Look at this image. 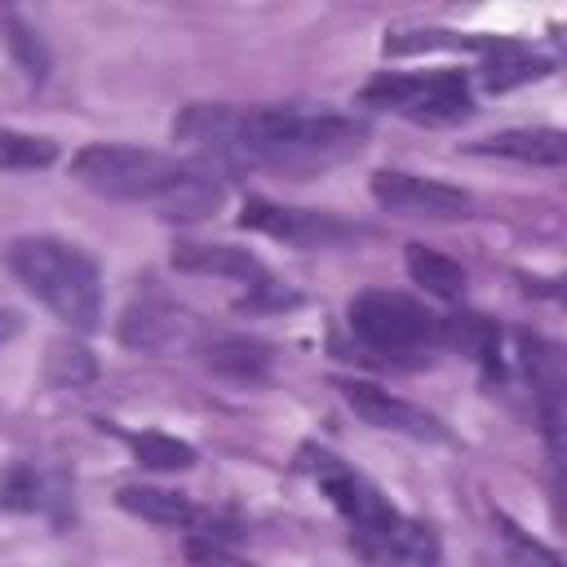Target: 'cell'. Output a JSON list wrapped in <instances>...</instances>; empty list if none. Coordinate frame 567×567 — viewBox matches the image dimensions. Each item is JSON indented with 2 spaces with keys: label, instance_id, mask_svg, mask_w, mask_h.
I'll return each instance as SVG.
<instances>
[{
  "label": "cell",
  "instance_id": "cell-14",
  "mask_svg": "<svg viewBox=\"0 0 567 567\" xmlns=\"http://www.w3.org/2000/svg\"><path fill=\"white\" fill-rule=\"evenodd\" d=\"M120 337L124 346H137V350H164L182 337V319L168 301L159 297H146V301H133L120 319Z\"/></svg>",
  "mask_w": 567,
  "mask_h": 567
},
{
  "label": "cell",
  "instance_id": "cell-21",
  "mask_svg": "<svg viewBox=\"0 0 567 567\" xmlns=\"http://www.w3.org/2000/svg\"><path fill=\"white\" fill-rule=\"evenodd\" d=\"M186 554H190L195 567H239V563L230 558V549H226L217 536H195V540L186 545Z\"/></svg>",
  "mask_w": 567,
  "mask_h": 567
},
{
  "label": "cell",
  "instance_id": "cell-20",
  "mask_svg": "<svg viewBox=\"0 0 567 567\" xmlns=\"http://www.w3.org/2000/svg\"><path fill=\"white\" fill-rule=\"evenodd\" d=\"M58 159V146L49 137L35 133H18V128H0V168L27 173V168H49Z\"/></svg>",
  "mask_w": 567,
  "mask_h": 567
},
{
  "label": "cell",
  "instance_id": "cell-11",
  "mask_svg": "<svg viewBox=\"0 0 567 567\" xmlns=\"http://www.w3.org/2000/svg\"><path fill=\"white\" fill-rule=\"evenodd\" d=\"M474 155H505L518 164H540V168H558L567 159V137L558 128H505L492 137L470 142Z\"/></svg>",
  "mask_w": 567,
  "mask_h": 567
},
{
  "label": "cell",
  "instance_id": "cell-1",
  "mask_svg": "<svg viewBox=\"0 0 567 567\" xmlns=\"http://www.w3.org/2000/svg\"><path fill=\"white\" fill-rule=\"evenodd\" d=\"M173 137L199 151V164L230 173V168H284V173H315L354 155L368 128L354 115L332 111H292V106H257L235 111L217 102H195L173 124Z\"/></svg>",
  "mask_w": 567,
  "mask_h": 567
},
{
  "label": "cell",
  "instance_id": "cell-6",
  "mask_svg": "<svg viewBox=\"0 0 567 567\" xmlns=\"http://www.w3.org/2000/svg\"><path fill=\"white\" fill-rule=\"evenodd\" d=\"M372 199L385 213L399 217H425V221H456L474 213V195L434 177H416V173H399V168H381L372 173Z\"/></svg>",
  "mask_w": 567,
  "mask_h": 567
},
{
  "label": "cell",
  "instance_id": "cell-16",
  "mask_svg": "<svg viewBox=\"0 0 567 567\" xmlns=\"http://www.w3.org/2000/svg\"><path fill=\"white\" fill-rule=\"evenodd\" d=\"M408 275H412V284H421L439 301H461L465 297V270L452 257H443L439 248L408 244Z\"/></svg>",
  "mask_w": 567,
  "mask_h": 567
},
{
  "label": "cell",
  "instance_id": "cell-22",
  "mask_svg": "<svg viewBox=\"0 0 567 567\" xmlns=\"http://www.w3.org/2000/svg\"><path fill=\"white\" fill-rule=\"evenodd\" d=\"M13 328H18V319H13V315H0V341L13 337Z\"/></svg>",
  "mask_w": 567,
  "mask_h": 567
},
{
  "label": "cell",
  "instance_id": "cell-12",
  "mask_svg": "<svg viewBox=\"0 0 567 567\" xmlns=\"http://www.w3.org/2000/svg\"><path fill=\"white\" fill-rule=\"evenodd\" d=\"M115 501H120V509H128L133 518H146V523H155V527H177V532H186V527L208 523L186 496H177V492H168V487L124 483V487L115 492Z\"/></svg>",
  "mask_w": 567,
  "mask_h": 567
},
{
  "label": "cell",
  "instance_id": "cell-18",
  "mask_svg": "<svg viewBox=\"0 0 567 567\" xmlns=\"http://www.w3.org/2000/svg\"><path fill=\"white\" fill-rule=\"evenodd\" d=\"M443 332H447V341H452L461 354H470V359H478V363L496 368L501 332H496V323H492V319H483V315H452V319L443 323Z\"/></svg>",
  "mask_w": 567,
  "mask_h": 567
},
{
  "label": "cell",
  "instance_id": "cell-5",
  "mask_svg": "<svg viewBox=\"0 0 567 567\" xmlns=\"http://www.w3.org/2000/svg\"><path fill=\"white\" fill-rule=\"evenodd\" d=\"M350 328L368 350H381V354H416V350H430L439 337L434 315L390 288L359 292L350 301Z\"/></svg>",
  "mask_w": 567,
  "mask_h": 567
},
{
  "label": "cell",
  "instance_id": "cell-3",
  "mask_svg": "<svg viewBox=\"0 0 567 567\" xmlns=\"http://www.w3.org/2000/svg\"><path fill=\"white\" fill-rule=\"evenodd\" d=\"M9 270L66 328H80V332L97 328L102 284H97V266L84 248L66 244V239H53V235H27V239L9 244Z\"/></svg>",
  "mask_w": 567,
  "mask_h": 567
},
{
  "label": "cell",
  "instance_id": "cell-19",
  "mask_svg": "<svg viewBox=\"0 0 567 567\" xmlns=\"http://www.w3.org/2000/svg\"><path fill=\"white\" fill-rule=\"evenodd\" d=\"M128 447L133 456L146 465V470H190L195 465V447L173 439V434H128Z\"/></svg>",
  "mask_w": 567,
  "mask_h": 567
},
{
  "label": "cell",
  "instance_id": "cell-2",
  "mask_svg": "<svg viewBox=\"0 0 567 567\" xmlns=\"http://www.w3.org/2000/svg\"><path fill=\"white\" fill-rule=\"evenodd\" d=\"M71 177L102 199L155 204L159 217L168 221H199L221 204V177L199 159L182 164L173 155L120 146V142H93L75 151Z\"/></svg>",
  "mask_w": 567,
  "mask_h": 567
},
{
  "label": "cell",
  "instance_id": "cell-9",
  "mask_svg": "<svg viewBox=\"0 0 567 567\" xmlns=\"http://www.w3.org/2000/svg\"><path fill=\"white\" fill-rule=\"evenodd\" d=\"M518 350H523V372L536 390V403H540V421H545V434L549 443H558V399H563V350L536 332H523L518 337Z\"/></svg>",
  "mask_w": 567,
  "mask_h": 567
},
{
  "label": "cell",
  "instance_id": "cell-17",
  "mask_svg": "<svg viewBox=\"0 0 567 567\" xmlns=\"http://www.w3.org/2000/svg\"><path fill=\"white\" fill-rule=\"evenodd\" d=\"M0 35H4L13 62L22 66V75L40 84V80L49 75V62H53L49 49H44V40H40V31H35L27 18H18L13 9H4V13H0Z\"/></svg>",
  "mask_w": 567,
  "mask_h": 567
},
{
  "label": "cell",
  "instance_id": "cell-4",
  "mask_svg": "<svg viewBox=\"0 0 567 567\" xmlns=\"http://www.w3.org/2000/svg\"><path fill=\"white\" fill-rule=\"evenodd\" d=\"M363 106L394 111L416 124H456L470 115V84L461 71H434V75H377L359 93Z\"/></svg>",
  "mask_w": 567,
  "mask_h": 567
},
{
  "label": "cell",
  "instance_id": "cell-15",
  "mask_svg": "<svg viewBox=\"0 0 567 567\" xmlns=\"http://www.w3.org/2000/svg\"><path fill=\"white\" fill-rule=\"evenodd\" d=\"M487 53H492V58L483 62V84H487L492 93H505V89H514V84H527V80H540V75L554 71L549 58H532V53H527L523 44H514V40H496Z\"/></svg>",
  "mask_w": 567,
  "mask_h": 567
},
{
  "label": "cell",
  "instance_id": "cell-10",
  "mask_svg": "<svg viewBox=\"0 0 567 567\" xmlns=\"http://www.w3.org/2000/svg\"><path fill=\"white\" fill-rule=\"evenodd\" d=\"M173 266L177 270H190V275L239 279V284H252V288H266L270 284L261 257H252L248 248H235V244H177L173 248Z\"/></svg>",
  "mask_w": 567,
  "mask_h": 567
},
{
  "label": "cell",
  "instance_id": "cell-7",
  "mask_svg": "<svg viewBox=\"0 0 567 567\" xmlns=\"http://www.w3.org/2000/svg\"><path fill=\"white\" fill-rule=\"evenodd\" d=\"M239 221H244L248 230H261V235H270V239L297 244V248H328V244H341V239L354 235V226L337 221L332 213L284 208V204H270V199H244Z\"/></svg>",
  "mask_w": 567,
  "mask_h": 567
},
{
  "label": "cell",
  "instance_id": "cell-8",
  "mask_svg": "<svg viewBox=\"0 0 567 567\" xmlns=\"http://www.w3.org/2000/svg\"><path fill=\"white\" fill-rule=\"evenodd\" d=\"M341 399L354 408V416H363L377 430L425 439V443L447 439V430H443L439 416H430L425 408H416V403H408V399H399V394H390V390H381L372 381H341Z\"/></svg>",
  "mask_w": 567,
  "mask_h": 567
},
{
  "label": "cell",
  "instance_id": "cell-13",
  "mask_svg": "<svg viewBox=\"0 0 567 567\" xmlns=\"http://www.w3.org/2000/svg\"><path fill=\"white\" fill-rule=\"evenodd\" d=\"M204 363L217 372V377H230V381H266L270 377V346L257 341V337H239V332H226V337H213L204 346Z\"/></svg>",
  "mask_w": 567,
  "mask_h": 567
}]
</instances>
